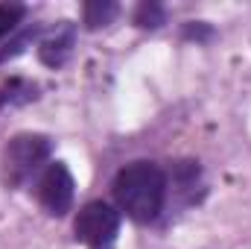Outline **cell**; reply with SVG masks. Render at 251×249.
Instances as JSON below:
<instances>
[{"instance_id":"obj_1","label":"cell","mask_w":251,"mask_h":249,"mask_svg":"<svg viewBox=\"0 0 251 249\" xmlns=\"http://www.w3.org/2000/svg\"><path fill=\"white\" fill-rule=\"evenodd\" d=\"M114 199L120 214L146 226L155 223L170 196V176L155 161H131L114 176Z\"/></svg>"},{"instance_id":"obj_2","label":"cell","mask_w":251,"mask_h":249,"mask_svg":"<svg viewBox=\"0 0 251 249\" xmlns=\"http://www.w3.org/2000/svg\"><path fill=\"white\" fill-rule=\"evenodd\" d=\"M50 153H53V141L47 135H41V132H18V135H12L9 144L3 147V158H0L3 185L18 190L32 176H41V170L47 167Z\"/></svg>"},{"instance_id":"obj_3","label":"cell","mask_w":251,"mask_h":249,"mask_svg":"<svg viewBox=\"0 0 251 249\" xmlns=\"http://www.w3.org/2000/svg\"><path fill=\"white\" fill-rule=\"evenodd\" d=\"M123 226V214L120 208H114L105 199H91L76 211L73 220V238L79 244H88L91 249L100 247H114L117 235Z\"/></svg>"},{"instance_id":"obj_4","label":"cell","mask_w":251,"mask_h":249,"mask_svg":"<svg viewBox=\"0 0 251 249\" xmlns=\"http://www.w3.org/2000/svg\"><path fill=\"white\" fill-rule=\"evenodd\" d=\"M35 196L50 217H64L76 199V179L64 161H50L35 185Z\"/></svg>"},{"instance_id":"obj_5","label":"cell","mask_w":251,"mask_h":249,"mask_svg":"<svg viewBox=\"0 0 251 249\" xmlns=\"http://www.w3.org/2000/svg\"><path fill=\"white\" fill-rule=\"evenodd\" d=\"M73 44H76V27L70 21H62L47 38L38 41V59H41V64H47V67L56 70V67H62L70 59Z\"/></svg>"},{"instance_id":"obj_6","label":"cell","mask_w":251,"mask_h":249,"mask_svg":"<svg viewBox=\"0 0 251 249\" xmlns=\"http://www.w3.org/2000/svg\"><path fill=\"white\" fill-rule=\"evenodd\" d=\"M38 100V85L26 76H9L0 82V112L15 109V106H26Z\"/></svg>"},{"instance_id":"obj_7","label":"cell","mask_w":251,"mask_h":249,"mask_svg":"<svg viewBox=\"0 0 251 249\" xmlns=\"http://www.w3.org/2000/svg\"><path fill=\"white\" fill-rule=\"evenodd\" d=\"M117 15H120V6L111 3V0H91V3L82 6V21H85L88 30H102V27H108Z\"/></svg>"},{"instance_id":"obj_8","label":"cell","mask_w":251,"mask_h":249,"mask_svg":"<svg viewBox=\"0 0 251 249\" xmlns=\"http://www.w3.org/2000/svg\"><path fill=\"white\" fill-rule=\"evenodd\" d=\"M131 21H134V27H140V30H158V27L167 24V9H164V3L143 0V3L134 9Z\"/></svg>"},{"instance_id":"obj_9","label":"cell","mask_w":251,"mask_h":249,"mask_svg":"<svg viewBox=\"0 0 251 249\" xmlns=\"http://www.w3.org/2000/svg\"><path fill=\"white\" fill-rule=\"evenodd\" d=\"M26 18V6L24 3H0V41L12 38L18 32V27Z\"/></svg>"},{"instance_id":"obj_10","label":"cell","mask_w":251,"mask_h":249,"mask_svg":"<svg viewBox=\"0 0 251 249\" xmlns=\"http://www.w3.org/2000/svg\"><path fill=\"white\" fill-rule=\"evenodd\" d=\"M38 35V27H26L24 32H18V35H12L3 47H0V62H9V59H15V56H21L24 50H26V44L32 41Z\"/></svg>"},{"instance_id":"obj_11","label":"cell","mask_w":251,"mask_h":249,"mask_svg":"<svg viewBox=\"0 0 251 249\" xmlns=\"http://www.w3.org/2000/svg\"><path fill=\"white\" fill-rule=\"evenodd\" d=\"M181 35H184V41H196V44H207L216 32H213V27L207 24V21H187L184 27H181Z\"/></svg>"},{"instance_id":"obj_12","label":"cell","mask_w":251,"mask_h":249,"mask_svg":"<svg viewBox=\"0 0 251 249\" xmlns=\"http://www.w3.org/2000/svg\"><path fill=\"white\" fill-rule=\"evenodd\" d=\"M100 249H114V247H100Z\"/></svg>"}]
</instances>
